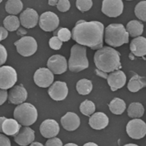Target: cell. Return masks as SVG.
I'll list each match as a JSON object with an SVG mask.
<instances>
[{"label":"cell","instance_id":"obj_43","mask_svg":"<svg viewBox=\"0 0 146 146\" xmlns=\"http://www.w3.org/2000/svg\"><path fill=\"white\" fill-rule=\"evenodd\" d=\"M17 33H19L20 35H24L25 34L27 33L26 31L25 30L23 29V28H20L19 30H18V32Z\"/></svg>","mask_w":146,"mask_h":146},{"label":"cell","instance_id":"obj_31","mask_svg":"<svg viewBox=\"0 0 146 146\" xmlns=\"http://www.w3.org/2000/svg\"><path fill=\"white\" fill-rule=\"evenodd\" d=\"M146 1H141L137 4L135 9V13L136 17L143 21H146Z\"/></svg>","mask_w":146,"mask_h":146},{"label":"cell","instance_id":"obj_29","mask_svg":"<svg viewBox=\"0 0 146 146\" xmlns=\"http://www.w3.org/2000/svg\"><path fill=\"white\" fill-rule=\"evenodd\" d=\"M93 88L92 82L86 79L80 80L76 84V89L80 94L85 95L89 94Z\"/></svg>","mask_w":146,"mask_h":146},{"label":"cell","instance_id":"obj_44","mask_svg":"<svg viewBox=\"0 0 146 146\" xmlns=\"http://www.w3.org/2000/svg\"><path fill=\"white\" fill-rule=\"evenodd\" d=\"M83 146H99L96 143L93 142H88V143H86Z\"/></svg>","mask_w":146,"mask_h":146},{"label":"cell","instance_id":"obj_35","mask_svg":"<svg viewBox=\"0 0 146 146\" xmlns=\"http://www.w3.org/2000/svg\"><path fill=\"white\" fill-rule=\"evenodd\" d=\"M70 6V2L69 0H58L57 4V7L58 10L63 13L68 11Z\"/></svg>","mask_w":146,"mask_h":146},{"label":"cell","instance_id":"obj_23","mask_svg":"<svg viewBox=\"0 0 146 146\" xmlns=\"http://www.w3.org/2000/svg\"><path fill=\"white\" fill-rule=\"evenodd\" d=\"M146 78L144 76H141L135 73L130 79L127 85L129 90L132 92H136L146 86Z\"/></svg>","mask_w":146,"mask_h":146},{"label":"cell","instance_id":"obj_26","mask_svg":"<svg viewBox=\"0 0 146 146\" xmlns=\"http://www.w3.org/2000/svg\"><path fill=\"white\" fill-rule=\"evenodd\" d=\"M23 8V3L21 0H8L5 5L6 11L12 15L19 13Z\"/></svg>","mask_w":146,"mask_h":146},{"label":"cell","instance_id":"obj_47","mask_svg":"<svg viewBox=\"0 0 146 146\" xmlns=\"http://www.w3.org/2000/svg\"><path fill=\"white\" fill-rule=\"evenodd\" d=\"M124 146H139L138 145H135V144H127V145H125Z\"/></svg>","mask_w":146,"mask_h":146},{"label":"cell","instance_id":"obj_18","mask_svg":"<svg viewBox=\"0 0 146 146\" xmlns=\"http://www.w3.org/2000/svg\"><path fill=\"white\" fill-rule=\"evenodd\" d=\"M35 132L31 128H21L19 132L14 136V140L20 146H26L32 143L35 139Z\"/></svg>","mask_w":146,"mask_h":146},{"label":"cell","instance_id":"obj_32","mask_svg":"<svg viewBox=\"0 0 146 146\" xmlns=\"http://www.w3.org/2000/svg\"><path fill=\"white\" fill-rule=\"evenodd\" d=\"M77 9L82 13L88 11L93 6L92 0H76Z\"/></svg>","mask_w":146,"mask_h":146},{"label":"cell","instance_id":"obj_11","mask_svg":"<svg viewBox=\"0 0 146 146\" xmlns=\"http://www.w3.org/2000/svg\"><path fill=\"white\" fill-rule=\"evenodd\" d=\"M33 79L37 86L39 87L46 88L53 83L54 74L49 68H39L35 72Z\"/></svg>","mask_w":146,"mask_h":146},{"label":"cell","instance_id":"obj_36","mask_svg":"<svg viewBox=\"0 0 146 146\" xmlns=\"http://www.w3.org/2000/svg\"><path fill=\"white\" fill-rule=\"evenodd\" d=\"M7 58V52L4 46L0 44V66L4 64Z\"/></svg>","mask_w":146,"mask_h":146},{"label":"cell","instance_id":"obj_46","mask_svg":"<svg viewBox=\"0 0 146 146\" xmlns=\"http://www.w3.org/2000/svg\"><path fill=\"white\" fill-rule=\"evenodd\" d=\"M64 146H79L78 145L76 144H74V143H68V144H66Z\"/></svg>","mask_w":146,"mask_h":146},{"label":"cell","instance_id":"obj_48","mask_svg":"<svg viewBox=\"0 0 146 146\" xmlns=\"http://www.w3.org/2000/svg\"><path fill=\"white\" fill-rule=\"evenodd\" d=\"M3 0H0V3H1L2 2V1Z\"/></svg>","mask_w":146,"mask_h":146},{"label":"cell","instance_id":"obj_12","mask_svg":"<svg viewBox=\"0 0 146 146\" xmlns=\"http://www.w3.org/2000/svg\"><path fill=\"white\" fill-rule=\"evenodd\" d=\"M49 69L55 74H61L67 69V63L65 57L61 55H54L47 62Z\"/></svg>","mask_w":146,"mask_h":146},{"label":"cell","instance_id":"obj_39","mask_svg":"<svg viewBox=\"0 0 146 146\" xmlns=\"http://www.w3.org/2000/svg\"><path fill=\"white\" fill-rule=\"evenodd\" d=\"M8 98V93L7 90L0 88V106L3 104Z\"/></svg>","mask_w":146,"mask_h":146},{"label":"cell","instance_id":"obj_14","mask_svg":"<svg viewBox=\"0 0 146 146\" xmlns=\"http://www.w3.org/2000/svg\"><path fill=\"white\" fill-rule=\"evenodd\" d=\"M9 101L11 104L19 105L25 101L27 98V92L22 84L13 86L8 94Z\"/></svg>","mask_w":146,"mask_h":146},{"label":"cell","instance_id":"obj_30","mask_svg":"<svg viewBox=\"0 0 146 146\" xmlns=\"http://www.w3.org/2000/svg\"><path fill=\"white\" fill-rule=\"evenodd\" d=\"M96 110V106L92 101L86 100L83 101L80 106V111L85 115L90 116L94 113Z\"/></svg>","mask_w":146,"mask_h":146},{"label":"cell","instance_id":"obj_40","mask_svg":"<svg viewBox=\"0 0 146 146\" xmlns=\"http://www.w3.org/2000/svg\"><path fill=\"white\" fill-rule=\"evenodd\" d=\"M8 32L4 27H0V42L4 40L7 37Z\"/></svg>","mask_w":146,"mask_h":146},{"label":"cell","instance_id":"obj_42","mask_svg":"<svg viewBox=\"0 0 146 146\" xmlns=\"http://www.w3.org/2000/svg\"><path fill=\"white\" fill-rule=\"evenodd\" d=\"M6 117H0V132L1 133H2V124L3 123V121L4 120L6 119Z\"/></svg>","mask_w":146,"mask_h":146},{"label":"cell","instance_id":"obj_45","mask_svg":"<svg viewBox=\"0 0 146 146\" xmlns=\"http://www.w3.org/2000/svg\"><path fill=\"white\" fill-rule=\"evenodd\" d=\"M29 146H44L43 145V144L41 143H39V142H33V143H32L31 145Z\"/></svg>","mask_w":146,"mask_h":146},{"label":"cell","instance_id":"obj_19","mask_svg":"<svg viewBox=\"0 0 146 146\" xmlns=\"http://www.w3.org/2000/svg\"><path fill=\"white\" fill-rule=\"evenodd\" d=\"M61 123L63 128L69 131H74L80 125V119L78 115L72 112H68L61 118Z\"/></svg>","mask_w":146,"mask_h":146},{"label":"cell","instance_id":"obj_22","mask_svg":"<svg viewBox=\"0 0 146 146\" xmlns=\"http://www.w3.org/2000/svg\"><path fill=\"white\" fill-rule=\"evenodd\" d=\"M21 128V126L15 119L6 118L2 124L3 133L10 136H14Z\"/></svg>","mask_w":146,"mask_h":146},{"label":"cell","instance_id":"obj_49","mask_svg":"<svg viewBox=\"0 0 146 146\" xmlns=\"http://www.w3.org/2000/svg\"><path fill=\"white\" fill-rule=\"evenodd\" d=\"M127 1H132V0H127Z\"/></svg>","mask_w":146,"mask_h":146},{"label":"cell","instance_id":"obj_13","mask_svg":"<svg viewBox=\"0 0 146 146\" xmlns=\"http://www.w3.org/2000/svg\"><path fill=\"white\" fill-rule=\"evenodd\" d=\"M48 93L54 100L61 101L67 98L68 94V88L66 82L57 81L50 87Z\"/></svg>","mask_w":146,"mask_h":146},{"label":"cell","instance_id":"obj_41","mask_svg":"<svg viewBox=\"0 0 146 146\" xmlns=\"http://www.w3.org/2000/svg\"><path fill=\"white\" fill-rule=\"evenodd\" d=\"M58 0H49L48 3L50 6H55L57 4Z\"/></svg>","mask_w":146,"mask_h":146},{"label":"cell","instance_id":"obj_5","mask_svg":"<svg viewBox=\"0 0 146 146\" xmlns=\"http://www.w3.org/2000/svg\"><path fill=\"white\" fill-rule=\"evenodd\" d=\"M15 120L24 126H29L37 119V110L36 107L28 103H22L15 109L13 114Z\"/></svg>","mask_w":146,"mask_h":146},{"label":"cell","instance_id":"obj_6","mask_svg":"<svg viewBox=\"0 0 146 146\" xmlns=\"http://www.w3.org/2000/svg\"><path fill=\"white\" fill-rule=\"evenodd\" d=\"M17 52L24 57H28L34 54L37 50V43L36 39L30 36L21 38L14 43Z\"/></svg>","mask_w":146,"mask_h":146},{"label":"cell","instance_id":"obj_33","mask_svg":"<svg viewBox=\"0 0 146 146\" xmlns=\"http://www.w3.org/2000/svg\"><path fill=\"white\" fill-rule=\"evenodd\" d=\"M57 37L62 42H67L71 38L72 34L69 30L67 28L61 27L57 32Z\"/></svg>","mask_w":146,"mask_h":146},{"label":"cell","instance_id":"obj_10","mask_svg":"<svg viewBox=\"0 0 146 146\" xmlns=\"http://www.w3.org/2000/svg\"><path fill=\"white\" fill-rule=\"evenodd\" d=\"M59 22L58 16L51 11L43 13L39 19V27L45 32H51L55 30L59 26Z\"/></svg>","mask_w":146,"mask_h":146},{"label":"cell","instance_id":"obj_7","mask_svg":"<svg viewBox=\"0 0 146 146\" xmlns=\"http://www.w3.org/2000/svg\"><path fill=\"white\" fill-rule=\"evenodd\" d=\"M17 81L15 69L9 66L0 67V88L7 90L14 86Z\"/></svg>","mask_w":146,"mask_h":146},{"label":"cell","instance_id":"obj_3","mask_svg":"<svg viewBox=\"0 0 146 146\" xmlns=\"http://www.w3.org/2000/svg\"><path fill=\"white\" fill-rule=\"evenodd\" d=\"M129 40V35L122 24H110L105 28V42L110 46L120 47L128 43Z\"/></svg>","mask_w":146,"mask_h":146},{"label":"cell","instance_id":"obj_4","mask_svg":"<svg viewBox=\"0 0 146 146\" xmlns=\"http://www.w3.org/2000/svg\"><path fill=\"white\" fill-rule=\"evenodd\" d=\"M86 48L79 44H75L71 48L70 57L69 60V70L79 72L89 66V62L87 57Z\"/></svg>","mask_w":146,"mask_h":146},{"label":"cell","instance_id":"obj_37","mask_svg":"<svg viewBox=\"0 0 146 146\" xmlns=\"http://www.w3.org/2000/svg\"><path fill=\"white\" fill-rule=\"evenodd\" d=\"M45 146H63V143L59 138H52L46 141Z\"/></svg>","mask_w":146,"mask_h":146},{"label":"cell","instance_id":"obj_9","mask_svg":"<svg viewBox=\"0 0 146 146\" xmlns=\"http://www.w3.org/2000/svg\"><path fill=\"white\" fill-rule=\"evenodd\" d=\"M126 129L129 137L135 139H140L145 135L146 123L141 119H133L129 122Z\"/></svg>","mask_w":146,"mask_h":146},{"label":"cell","instance_id":"obj_17","mask_svg":"<svg viewBox=\"0 0 146 146\" xmlns=\"http://www.w3.org/2000/svg\"><path fill=\"white\" fill-rule=\"evenodd\" d=\"M40 131L45 138H54L59 133L60 127L56 121L53 119H47L41 123Z\"/></svg>","mask_w":146,"mask_h":146},{"label":"cell","instance_id":"obj_27","mask_svg":"<svg viewBox=\"0 0 146 146\" xmlns=\"http://www.w3.org/2000/svg\"><path fill=\"white\" fill-rule=\"evenodd\" d=\"M145 112L144 106L141 103L134 102L129 105L127 110L128 115L131 118H139Z\"/></svg>","mask_w":146,"mask_h":146},{"label":"cell","instance_id":"obj_2","mask_svg":"<svg viewBox=\"0 0 146 146\" xmlns=\"http://www.w3.org/2000/svg\"><path fill=\"white\" fill-rule=\"evenodd\" d=\"M120 54L115 49L104 47L95 53L94 61L97 70L104 73H110L121 68Z\"/></svg>","mask_w":146,"mask_h":146},{"label":"cell","instance_id":"obj_28","mask_svg":"<svg viewBox=\"0 0 146 146\" xmlns=\"http://www.w3.org/2000/svg\"><path fill=\"white\" fill-rule=\"evenodd\" d=\"M3 25L7 31H14L18 30L20 25L19 18L14 15L7 16L3 21Z\"/></svg>","mask_w":146,"mask_h":146},{"label":"cell","instance_id":"obj_25","mask_svg":"<svg viewBox=\"0 0 146 146\" xmlns=\"http://www.w3.org/2000/svg\"><path fill=\"white\" fill-rule=\"evenodd\" d=\"M109 106L111 112L117 115H121L126 109V104L124 100L118 98L112 100Z\"/></svg>","mask_w":146,"mask_h":146},{"label":"cell","instance_id":"obj_15","mask_svg":"<svg viewBox=\"0 0 146 146\" xmlns=\"http://www.w3.org/2000/svg\"><path fill=\"white\" fill-rule=\"evenodd\" d=\"M20 22L22 26L31 29L36 26L39 21V15L35 9L27 8L20 15Z\"/></svg>","mask_w":146,"mask_h":146},{"label":"cell","instance_id":"obj_1","mask_svg":"<svg viewBox=\"0 0 146 146\" xmlns=\"http://www.w3.org/2000/svg\"><path fill=\"white\" fill-rule=\"evenodd\" d=\"M104 26L98 21H77L72 30V38L79 44L90 47L93 50L103 48Z\"/></svg>","mask_w":146,"mask_h":146},{"label":"cell","instance_id":"obj_34","mask_svg":"<svg viewBox=\"0 0 146 146\" xmlns=\"http://www.w3.org/2000/svg\"><path fill=\"white\" fill-rule=\"evenodd\" d=\"M50 47L54 50H59L61 48L63 42L57 36H54L50 39L49 41Z\"/></svg>","mask_w":146,"mask_h":146},{"label":"cell","instance_id":"obj_20","mask_svg":"<svg viewBox=\"0 0 146 146\" xmlns=\"http://www.w3.org/2000/svg\"><path fill=\"white\" fill-rule=\"evenodd\" d=\"M109 123V117L102 112L94 113L89 119V125L93 129L96 130H101L105 128Z\"/></svg>","mask_w":146,"mask_h":146},{"label":"cell","instance_id":"obj_8","mask_svg":"<svg viewBox=\"0 0 146 146\" xmlns=\"http://www.w3.org/2000/svg\"><path fill=\"white\" fill-rule=\"evenodd\" d=\"M123 7L122 0H103L102 11L108 17L116 18L122 14Z\"/></svg>","mask_w":146,"mask_h":146},{"label":"cell","instance_id":"obj_24","mask_svg":"<svg viewBox=\"0 0 146 146\" xmlns=\"http://www.w3.org/2000/svg\"><path fill=\"white\" fill-rule=\"evenodd\" d=\"M126 31L132 37L139 36L143 33L144 25L139 21H131L127 25Z\"/></svg>","mask_w":146,"mask_h":146},{"label":"cell","instance_id":"obj_38","mask_svg":"<svg viewBox=\"0 0 146 146\" xmlns=\"http://www.w3.org/2000/svg\"><path fill=\"white\" fill-rule=\"evenodd\" d=\"M0 146H11L9 138L1 134H0Z\"/></svg>","mask_w":146,"mask_h":146},{"label":"cell","instance_id":"obj_16","mask_svg":"<svg viewBox=\"0 0 146 146\" xmlns=\"http://www.w3.org/2000/svg\"><path fill=\"white\" fill-rule=\"evenodd\" d=\"M106 79L108 84L113 92L124 86L127 81L125 74L123 71L119 70L111 72L109 75H108Z\"/></svg>","mask_w":146,"mask_h":146},{"label":"cell","instance_id":"obj_21","mask_svg":"<svg viewBox=\"0 0 146 146\" xmlns=\"http://www.w3.org/2000/svg\"><path fill=\"white\" fill-rule=\"evenodd\" d=\"M130 49L132 54L135 56L141 57L145 55L146 40L143 36H138L131 41Z\"/></svg>","mask_w":146,"mask_h":146}]
</instances>
